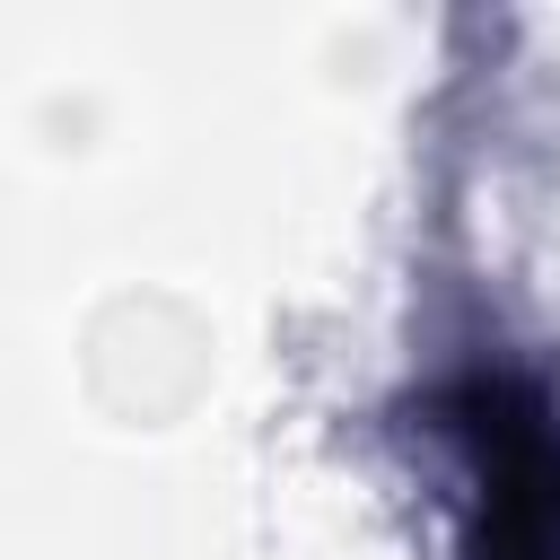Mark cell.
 Segmentation results:
<instances>
[{
	"label": "cell",
	"instance_id": "6da1fadb",
	"mask_svg": "<svg viewBox=\"0 0 560 560\" xmlns=\"http://www.w3.org/2000/svg\"><path fill=\"white\" fill-rule=\"evenodd\" d=\"M455 438L472 446L464 560H560V420L542 411V394L472 376L455 394Z\"/></svg>",
	"mask_w": 560,
	"mask_h": 560
}]
</instances>
